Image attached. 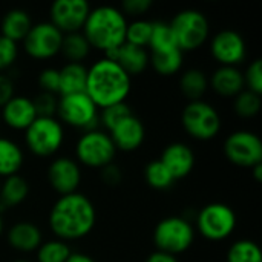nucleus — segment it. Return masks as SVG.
Instances as JSON below:
<instances>
[{
  "label": "nucleus",
  "instance_id": "7ed1b4c3",
  "mask_svg": "<svg viewBox=\"0 0 262 262\" xmlns=\"http://www.w3.org/2000/svg\"><path fill=\"white\" fill-rule=\"evenodd\" d=\"M127 23L129 20L120 8L112 5H101L91 8L81 34L92 49L104 54L126 43Z\"/></svg>",
  "mask_w": 262,
  "mask_h": 262
},
{
  "label": "nucleus",
  "instance_id": "2eb2a0df",
  "mask_svg": "<svg viewBox=\"0 0 262 262\" xmlns=\"http://www.w3.org/2000/svg\"><path fill=\"white\" fill-rule=\"evenodd\" d=\"M91 5L86 0H57L49 6V21L63 34L81 32Z\"/></svg>",
  "mask_w": 262,
  "mask_h": 262
},
{
  "label": "nucleus",
  "instance_id": "5701e85b",
  "mask_svg": "<svg viewBox=\"0 0 262 262\" xmlns=\"http://www.w3.org/2000/svg\"><path fill=\"white\" fill-rule=\"evenodd\" d=\"M60 89L58 97L81 94L86 91L88 68L83 63H64L60 69Z\"/></svg>",
  "mask_w": 262,
  "mask_h": 262
},
{
  "label": "nucleus",
  "instance_id": "6e6552de",
  "mask_svg": "<svg viewBox=\"0 0 262 262\" xmlns=\"http://www.w3.org/2000/svg\"><path fill=\"white\" fill-rule=\"evenodd\" d=\"M193 224L183 216H166L154 229L152 239L155 249L163 253H169L178 258V255L187 252L195 241Z\"/></svg>",
  "mask_w": 262,
  "mask_h": 262
},
{
  "label": "nucleus",
  "instance_id": "a878e982",
  "mask_svg": "<svg viewBox=\"0 0 262 262\" xmlns=\"http://www.w3.org/2000/svg\"><path fill=\"white\" fill-rule=\"evenodd\" d=\"M31 187L25 177L20 173L8 177L0 186V206L12 209L21 206L29 196Z\"/></svg>",
  "mask_w": 262,
  "mask_h": 262
},
{
  "label": "nucleus",
  "instance_id": "de8ad7c7",
  "mask_svg": "<svg viewBox=\"0 0 262 262\" xmlns=\"http://www.w3.org/2000/svg\"><path fill=\"white\" fill-rule=\"evenodd\" d=\"M11 262H31V261H28V259H15V261H11Z\"/></svg>",
  "mask_w": 262,
  "mask_h": 262
},
{
  "label": "nucleus",
  "instance_id": "cd10ccee",
  "mask_svg": "<svg viewBox=\"0 0 262 262\" xmlns=\"http://www.w3.org/2000/svg\"><path fill=\"white\" fill-rule=\"evenodd\" d=\"M91 45L84 38L81 32L66 34L63 37L60 55L66 60V63H83L91 55Z\"/></svg>",
  "mask_w": 262,
  "mask_h": 262
},
{
  "label": "nucleus",
  "instance_id": "e433bc0d",
  "mask_svg": "<svg viewBox=\"0 0 262 262\" xmlns=\"http://www.w3.org/2000/svg\"><path fill=\"white\" fill-rule=\"evenodd\" d=\"M37 86L40 88V92H48L58 95L60 89V74L57 68H43L37 75Z\"/></svg>",
  "mask_w": 262,
  "mask_h": 262
},
{
  "label": "nucleus",
  "instance_id": "aec40b11",
  "mask_svg": "<svg viewBox=\"0 0 262 262\" xmlns=\"http://www.w3.org/2000/svg\"><path fill=\"white\" fill-rule=\"evenodd\" d=\"M8 246L18 253H32L41 246L43 232L31 221H18L12 224L6 232Z\"/></svg>",
  "mask_w": 262,
  "mask_h": 262
},
{
  "label": "nucleus",
  "instance_id": "37998d69",
  "mask_svg": "<svg viewBox=\"0 0 262 262\" xmlns=\"http://www.w3.org/2000/svg\"><path fill=\"white\" fill-rule=\"evenodd\" d=\"M144 262H180L177 256L173 255H169V253H163V252H152Z\"/></svg>",
  "mask_w": 262,
  "mask_h": 262
},
{
  "label": "nucleus",
  "instance_id": "a19ab883",
  "mask_svg": "<svg viewBox=\"0 0 262 262\" xmlns=\"http://www.w3.org/2000/svg\"><path fill=\"white\" fill-rule=\"evenodd\" d=\"M15 95V84L8 74H0V109Z\"/></svg>",
  "mask_w": 262,
  "mask_h": 262
},
{
  "label": "nucleus",
  "instance_id": "f8f14e48",
  "mask_svg": "<svg viewBox=\"0 0 262 262\" xmlns=\"http://www.w3.org/2000/svg\"><path fill=\"white\" fill-rule=\"evenodd\" d=\"M223 150L229 163L241 169H252L262 164V141L258 134L239 129L227 135Z\"/></svg>",
  "mask_w": 262,
  "mask_h": 262
},
{
  "label": "nucleus",
  "instance_id": "ddd939ff",
  "mask_svg": "<svg viewBox=\"0 0 262 262\" xmlns=\"http://www.w3.org/2000/svg\"><path fill=\"white\" fill-rule=\"evenodd\" d=\"M209 51L218 66L239 68L247 58V43L235 29H221L209 40Z\"/></svg>",
  "mask_w": 262,
  "mask_h": 262
},
{
  "label": "nucleus",
  "instance_id": "39448f33",
  "mask_svg": "<svg viewBox=\"0 0 262 262\" xmlns=\"http://www.w3.org/2000/svg\"><path fill=\"white\" fill-rule=\"evenodd\" d=\"M118 150L115 149L111 137L103 129H92L81 132L74 146V158L81 167L101 170L111 164L117 157Z\"/></svg>",
  "mask_w": 262,
  "mask_h": 262
},
{
  "label": "nucleus",
  "instance_id": "f3484780",
  "mask_svg": "<svg viewBox=\"0 0 262 262\" xmlns=\"http://www.w3.org/2000/svg\"><path fill=\"white\" fill-rule=\"evenodd\" d=\"M107 134L115 149L120 152H135L143 146L146 140L144 123L135 114L127 115Z\"/></svg>",
  "mask_w": 262,
  "mask_h": 262
},
{
  "label": "nucleus",
  "instance_id": "2f4dec72",
  "mask_svg": "<svg viewBox=\"0 0 262 262\" xmlns=\"http://www.w3.org/2000/svg\"><path fill=\"white\" fill-rule=\"evenodd\" d=\"M226 262H262L261 249L252 239H238L229 247Z\"/></svg>",
  "mask_w": 262,
  "mask_h": 262
},
{
  "label": "nucleus",
  "instance_id": "6ab92c4d",
  "mask_svg": "<svg viewBox=\"0 0 262 262\" xmlns=\"http://www.w3.org/2000/svg\"><path fill=\"white\" fill-rule=\"evenodd\" d=\"M101 57L118 63L130 78L141 75L149 68V51L129 43H123L120 48L107 51Z\"/></svg>",
  "mask_w": 262,
  "mask_h": 262
},
{
  "label": "nucleus",
  "instance_id": "4c0bfd02",
  "mask_svg": "<svg viewBox=\"0 0 262 262\" xmlns=\"http://www.w3.org/2000/svg\"><path fill=\"white\" fill-rule=\"evenodd\" d=\"M246 89L261 95L262 94V61L261 58H255L246 71H243Z\"/></svg>",
  "mask_w": 262,
  "mask_h": 262
},
{
  "label": "nucleus",
  "instance_id": "1a4fd4ad",
  "mask_svg": "<svg viewBox=\"0 0 262 262\" xmlns=\"http://www.w3.org/2000/svg\"><path fill=\"white\" fill-rule=\"evenodd\" d=\"M195 232L210 243L229 239L238 226L235 210L226 203H209L196 215Z\"/></svg>",
  "mask_w": 262,
  "mask_h": 262
},
{
  "label": "nucleus",
  "instance_id": "20e7f679",
  "mask_svg": "<svg viewBox=\"0 0 262 262\" xmlns=\"http://www.w3.org/2000/svg\"><path fill=\"white\" fill-rule=\"evenodd\" d=\"M23 140L34 157L52 158L61 150L66 141V130L57 117H37L23 132Z\"/></svg>",
  "mask_w": 262,
  "mask_h": 262
},
{
  "label": "nucleus",
  "instance_id": "dca6fc26",
  "mask_svg": "<svg viewBox=\"0 0 262 262\" xmlns=\"http://www.w3.org/2000/svg\"><path fill=\"white\" fill-rule=\"evenodd\" d=\"M37 117L32 98L28 95L15 94L0 109V123L15 132H25Z\"/></svg>",
  "mask_w": 262,
  "mask_h": 262
},
{
  "label": "nucleus",
  "instance_id": "393cba45",
  "mask_svg": "<svg viewBox=\"0 0 262 262\" xmlns=\"http://www.w3.org/2000/svg\"><path fill=\"white\" fill-rule=\"evenodd\" d=\"M180 92L187 101L203 100L209 89V77L200 68H189L180 75Z\"/></svg>",
  "mask_w": 262,
  "mask_h": 262
},
{
  "label": "nucleus",
  "instance_id": "9d476101",
  "mask_svg": "<svg viewBox=\"0 0 262 262\" xmlns=\"http://www.w3.org/2000/svg\"><path fill=\"white\" fill-rule=\"evenodd\" d=\"M98 115L100 109L86 95V92L58 97L55 117L66 127H72L80 132L98 129Z\"/></svg>",
  "mask_w": 262,
  "mask_h": 262
},
{
  "label": "nucleus",
  "instance_id": "0eeeda50",
  "mask_svg": "<svg viewBox=\"0 0 262 262\" xmlns=\"http://www.w3.org/2000/svg\"><path fill=\"white\" fill-rule=\"evenodd\" d=\"M177 45L181 52H195L203 48L210 38V23L204 12L198 9H183L169 21Z\"/></svg>",
  "mask_w": 262,
  "mask_h": 262
},
{
  "label": "nucleus",
  "instance_id": "bb28decb",
  "mask_svg": "<svg viewBox=\"0 0 262 262\" xmlns=\"http://www.w3.org/2000/svg\"><path fill=\"white\" fill-rule=\"evenodd\" d=\"M175 49H180V48L177 45V38L169 21H163V20L154 21L152 35H150L149 46H147L149 54H166Z\"/></svg>",
  "mask_w": 262,
  "mask_h": 262
},
{
  "label": "nucleus",
  "instance_id": "7c9ffc66",
  "mask_svg": "<svg viewBox=\"0 0 262 262\" xmlns=\"http://www.w3.org/2000/svg\"><path fill=\"white\" fill-rule=\"evenodd\" d=\"M72 249L68 243L52 238L48 241H43L41 246L35 252V261L37 262H66L71 256Z\"/></svg>",
  "mask_w": 262,
  "mask_h": 262
},
{
  "label": "nucleus",
  "instance_id": "c85d7f7f",
  "mask_svg": "<svg viewBox=\"0 0 262 262\" xmlns=\"http://www.w3.org/2000/svg\"><path fill=\"white\" fill-rule=\"evenodd\" d=\"M184 64V52L175 49L166 54H149V66L161 77H173L181 72Z\"/></svg>",
  "mask_w": 262,
  "mask_h": 262
},
{
  "label": "nucleus",
  "instance_id": "4be33fe9",
  "mask_svg": "<svg viewBox=\"0 0 262 262\" xmlns=\"http://www.w3.org/2000/svg\"><path fill=\"white\" fill-rule=\"evenodd\" d=\"M32 25V17L26 9L12 8L0 20V35L18 45L23 41Z\"/></svg>",
  "mask_w": 262,
  "mask_h": 262
},
{
  "label": "nucleus",
  "instance_id": "79ce46f5",
  "mask_svg": "<svg viewBox=\"0 0 262 262\" xmlns=\"http://www.w3.org/2000/svg\"><path fill=\"white\" fill-rule=\"evenodd\" d=\"M100 172H101V181L107 186H118L123 180V173H121L120 167L115 164H111V166L101 169Z\"/></svg>",
  "mask_w": 262,
  "mask_h": 262
},
{
  "label": "nucleus",
  "instance_id": "ea45409f",
  "mask_svg": "<svg viewBox=\"0 0 262 262\" xmlns=\"http://www.w3.org/2000/svg\"><path fill=\"white\" fill-rule=\"evenodd\" d=\"M152 0H124L121 3V12L126 17H134L135 18H144L147 11L152 8Z\"/></svg>",
  "mask_w": 262,
  "mask_h": 262
},
{
  "label": "nucleus",
  "instance_id": "c756f323",
  "mask_svg": "<svg viewBox=\"0 0 262 262\" xmlns=\"http://www.w3.org/2000/svg\"><path fill=\"white\" fill-rule=\"evenodd\" d=\"M144 181L154 190H167L175 184L173 177L160 160H152L146 164Z\"/></svg>",
  "mask_w": 262,
  "mask_h": 262
},
{
  "label": "nucleus",
  "instance_id": "49530a36",
  "mask_svg": "<svg viewBox=\"0 0 262 262\" xmlns=\"http://www.w3.org/2000/svg\"><path fill=\"white\" fill-rule=\"evenodd\" d=\"M3 230H5V224H3V218H2V215H0V238H2V235H3Z\"/></svg>",
  "mask_w": 262,
  "mask_h": 262
},
{
  "label": "nucleus",
  "instance_id": "423d86ee",
  "mask_svg": "<svg viewBox=\"0 0 262 262\" xmlns=\"http://www.w3.org/2000/svg\"><path fill=\"white\" fill-rule=\"evenodd\" d=\"M181 126L190 138L210 141L221 132L223 118L218 109L206 100L187 101L181 111Z\"/></svg>",
  "mask_w": 262,
  "mask_h": 262
},
{
  "label": "nucleus",
  "instance_id": "f257e3e1",
  "mask_svg": "<svg viewBox=\"0 0 262 262\" xmlns=\"http://www.w3.org/2000/svg\"><path fill=\"white\" fill-rule=\"evenodd\" d=\"M97 224V209L92 200L81 193L58 196L49 209L48 226L57 239L80 241L92 233Z\"/></svg>",
  "mask_w": 262,
  "mask_h": 262
},
{
  "label": "nucleus",
  "instance_id": "a18cd8bd",
  "mask_svg": "<svg viewBox=\"0 0 262 262\" xmlns=\"http://www.w3.org/2000/svg\"><path fill=\"white\" fill-rule=\"evenodd\" d=\"M250 170H252V175H253L255 181H256V183H261L262 181V164H258V166L252 167Z\"/></svg>",
  "mask_w": 262,
  "mask_h": 262
},
{
  "label": "nucleus",
  "instance_id": "4468645a",
  "mask_svg": "<svg viewBox=\"0 0 262 262\" xmlns=\"http://www.w3.org/2000/svg\"><path fill=\"white\" fill-rule=\"evenodd\" d=\"M46 180L58 196L75 193L83 181V169L72 157H54L46 169Z\"/></svg>",
  "mask_w": 262,
  "mask_h": 262
},
{
  "label": "nucleus",
  "instance_id": "c9c22d12",
  "mask_svg": "<svg viewBox=\"0 0 262 262\" xmlns=\"http://www.w3.org/2000/svg\"><path fill=\"white\" fill-rule=\"evenodd\" d=\"M18 54H20L18 45L0 35V74H5L8 69H11L15 64Z\"/></svg>",
  "mask_w": 262,
  "mask_h": 262
},
{
  "label": "nucleus",
  "instance_id": "58836bf2",
  "mask_svg": "<svg viewBox=\"0 0 262 262\" xmlns=\"http://www.w3.org/2000/svg\"><path fill=\"white\" fill-rule=\"evenodd\" d=\"M35 112L38 117H55L57 114V104H58V95L48 94V92H38L32 98Z\"/></svg>",
  "mask_w": 262,
  "mask_h": 262
},
{
  "label": "nucleus",
  "instance_id": "412c9836",
  "mask_svg": "<svg viewBox=\"0 0 262 262\" xmlns=\"http://www.w3.org/2000/svg\"><path fill=\"white\" fill-rule=\"evenodd\" d=\"M209 88L218 97L233 100L246 89L243 71L235 66H218L209 77Z\"/></svg>",
  "mask_w": 262,
  "mask_h": 262
},
{
  "label": "nucleus",
  "instance_id": "c03bdc74",
  "mask_svg": "<svg viewBox=\"0 0 262 262\" xmlns=\"http://www.w3.org/2000/svg\"><path fill=\"white\" fill-rule=\"evenodd\" d=\"M66 262H97L91 255L83 252H72Z\"/></svg>",
  "mask_w": 262,
  "mask_h": 262
},
{
  "label": "nucleus",
  "instance_id": "9b49d317",
  "mask_svg": "<svg viewBox=\"0 0 262 262\" xmlns=\"http://www.w3.org/2000/svg\"><path fill=\"white\" fill-rule=\"evenodd\" d=\"M63 34L49 21H37L32 25L29 32L21 41L25 54L35 61L52 60L60 55Z\"/></svg>",
  "mask_w": 262,
  "mask_h": 262
},
{
  "label": "nucleus",
  "instance_id": "b1692460",
  "mask_svg": "<svg viewBox=\"0 0 262 262\" xmlns=\"http://www.w3.org/2000/svg\"><path fill=\"white\" fill-rule=\"evenodd\" d=\"M25 163V152L21 146L12 138L0 135V178L17 175Z\"/></svg>",
  "mask_w": 262,
  "mask_h": 262
},
{
  "label": "nucleus",
  "instance_id": "a211bd4d",
  "mask_svg": "<svg viewBox=\"0 0 262 262\" xmlns=\"http://www.w3.org/2000/svg\"><path fill=\"white\" fill-rule=\"evenodd\" d=\"M158 160L166 166L175 181L187 178L192 173L196 161L192 147L183 141H173L167 144Z\"/></svg>",
  "mask_w": 262,
  "mask_h": 262
},
{
  "label": "nucleus",
  "instance_id": "f03ea898",
  "mask_svg": "<svg viewBox=\"0 0 262 262\" xmlns=\"http://www.w3.org/2000/svg\"><path fill=\"white\" fill-rule=\"evenodd\" d=\"M130 91L132 78L118 63L100 57L88 68L84 92L100 111L114 104L126 103Z\"/></svg>",
  "mask_w": 262,
  "mask_h": 262
},
{
  "label": "nucleus",
  "instance_id": "72a5a7b5",
  "mask_svg": "<svg viewBox=\"0 0 262 262\" xmlns=\"http://www.w3.org/2000/svg\"><path fill=\"white\" fill-rule=\"evenodd\" d=\"M152 26L154 21L147 18H135L129 21L126 29V43L147 49L152 35Z\"/></svg>",
  "mask_w": 262,
  "mask_h": 262
},
{
  "label": "nucleus",
  "instance_id": "f704fd0d",
  "mask_svg": "<svg viewBox=\"0 0 262 262\" xmlns=\"http://www.w3.org/2000/svg\"><path fill=\"white\" fill-rule=\"evenodd\" d=\"M130 114H134V112L127 103H120V104L104 107L100 111V115H98L100 129H103L104 132H111L121 120H124Z\"/></svg>",
  "mask_w": 262,
  "mask_h": 262
},
{
  "label": "nucleus",
  "instance_id": "473e14b6",
  "mask_svg": "<svg viewBox=\"0 0 262 262\" xmlns=\"http://www.w3.org/2000/svg\"><path fill=\"white\" fill-rule=\"evenodd\" d=\"M262 107V98L261 95L244 89L243 92H239L235 98H233V111L238 117L241 118H255Z\"/></svg>",
  "mask_w": 262,
  "mask_h": 262
}]
</instances>
